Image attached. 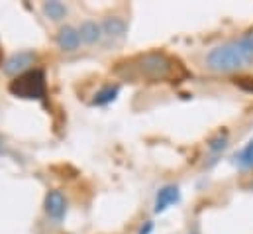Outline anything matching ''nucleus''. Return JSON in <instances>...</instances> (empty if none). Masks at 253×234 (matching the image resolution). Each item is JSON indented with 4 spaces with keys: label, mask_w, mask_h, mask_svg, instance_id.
<instances>
[{
    "label": "nucleus",
    "mask_w": 253,
    "mask_h": 234,
    "mask_svg": "<svg viewBox=\"0 0 253 234\" xmlns=\"http://www.w3.org/2000/svg\"><path fill=\"white\" fill-rule=\"evenodd\" d=\"M38 61V56L30 50H24V52H18V54H12L10 58L2 63V71L4 75L8 77H20L28 71H32V65Z\"/></svg>",
    "instance_id": "nucleus-4"
},
{
    "label": "nucleus",
    "mask_w": 253,
    "mask_h": 234,
    "mask_svg": "<svg viewBox=\"0 0 253 234\" xmlns=\"http://www.w3.org/2000/svg\"><path fill=\"white\" fill-rule=\"evenodd\" d=\"M204 65L212 73H236L248 67L250 61L246 58L244 50L240 48L238 40H234V42L212 48L204 58Z\"/></svg>",
    "instance_id": "nucleus-1"
},
{
    "label": "nucleus",
    "mask_w": 253,
    "mask_h": 234,
    "mask_svg": "<svg viewBox=\"0 0 253 234\" xmlns=\"http://www.w3.org/2000/svg\"><path fill=\"white\" fill-rule=\"evenodd\" d=\"M118 95H120V87H118V85H106V87H102L100 91L94 93L90 105H92V107H106V105L114 103Z\"/></svg>",
    "instance_id": "nucleus-10"
},
{
    "label": "nucleus",
    "mask_w": 253,
    "mask_h": 234,
    "mask_svg": "<svg viewBox=\"0 0 253 234\" xmlns=\"http://www.w3.org/2000/svg\"><path fill=\"white\" fill-rule=\"evenodd\" d=\"M43 209H45V215L55 221V223H61L67 215V199L59 189H53L45 195V201H43Z\"/></svg>",
    "instance_id": "nucleus-5"
},
{
    "label": "nucleus",
    "mask_w": 253,
    "mask_h": 234,
    "mask_svg": "<svg viewBox=\"0 0 253 234\" xmlns=\"http://www.w3.org/2000/svg\"><path fill=\"white\" fill-rule=\"evenodd\" d=\"M153 233V223L151 221H147V223H143L141 225V229H139V233L137 234H151Z\"/></svg>",
    "instance_id": "nucleus-15"
},
{
    "label": "nucleus",
    "mask_w": 253,
    "mask_h": 234,
    "mask_svg": "<svg viewBox=\"0 0 253 234\" xmlns=\"http://www.w3.org/2000/svg\"><path fill=\"white\" fill-rule=\"evenodd\" d=\"M102 36L110 38V40H122L127 32V24L124 18L120 16H108L102 20Z\"/></svg>",
    "instance_id": "nucleus-7"
},
{
    "label": "nucleus",
    "mask_w": 253,
    "mask_h": 234,
    "mask_svg": "<svg viewBox=\"0 0 253 234\" xmlns=\"http://www.w3.org/2000/svg\"><path fill=\"white\" fill-rule=\"evenodd\" d=\"M10 93L20 99H43L45 97V75L42 69H32L10 83Z\"/></svg>",
    "instance_id": "nucleus-3"
},
{
    "label": "nucleus",
    "mask_w": 253,
    "mask_h": 234,
    "mask_svg": "<svg viewBox=\"0 0 253 234\" xmlns=\"http://www.w3.org/2000/svg\"><path fill=\"white\" fill-rule=\"evenodd\" d=\"M226 146H228V132L226 130L218 132L214 138L208 140V152H212V154H220Z\"/></svg>",
    "instance_id": "nucleus-13"
},
{
    "label": "nucleus",
    "mask_w": 253,
    "mask_h": 234,
    "mask_svg": "<svg viewBox=\"0 0 253 234\" xmlns=\"http://www.w3.org/2000/svg\"><path fill=\"white\" fill-rule=\"evenodd\" d=\"M43 14L53 20V22H59L67 16V6L59 0H49V2H43Z\"/></svg>",
    "instance_id": "nucleus-12"
},
{
    "label": "nucleus",
    "mask_w": 253,
    "mask_h": 234,
    "mask_svg": "<svg viewBox=\"0 0 253 234\" xmlns=\"http://www.w3.org/2000/svg\"><path fill=\"white\" fill-rule=\"evenodd\" d=\"M175 69H177V61L163 52H149L145 56H139L133 63L135 77L145 79L149 83L171 79L175 75Z\"/></svg>",
    "instance_id": "nucleus-2"
},
{
    "label": "nucleus",
    "mask_w": 253,
    "mask_h": 234,
    "mask_svg": "<svg viewBox=\"0 0 253 234\" xmlns=\"http://www.w3.org/2000/svg\"><path fill=\"white\" fill-rule=\"evenodd\" d=\"M179 199H181V191H179V187L177 185H165V187H161L159 189V193H157V197H155V207H153V211L159 215V213H165L169 207H173L175 203H179Z\"/></svg>",
    "instance_id": "nucleus-6"
},
{
    "label": "nucleus",
    "mask_w": 253,
    "mask_h": 234,
    "mask_svg": "<svg viewBox=\"0 0 253 234\" xmlns=\"http://www.w3.org/2000/svg\"><path fill=\"white\" fill-rule=\"evenodd\" d=\"M2 152H4V138L0 136V154H2Z\"/></svg>",
    "instance_id": "nucleus-16"
},
{
    "label": "nucleus",
    "mask_w": 253,
    "mask_h": 234,
    "mask_svg": "<svg viewBox=\"0 0 253 234\" xmlns=\"http://www.w3.org/2000/svg\"><path fill=\"white\" fill-rule=\"evenodd\" d=\"M234 160H236V166H238L242 172L253 170V138L234 156Z\"/></svg>",
    "instance_id": "nucleus-11"
},
{
    "label": "nucleus",
    "mask_w": 253,
    "mask_h": 234,
    "mask_svg": "<svg viewBox=\"0 0 253 234\" xmlns=\"http://www.w3.org/2000/svg\"><path fill=\"white\" fill-rule=\"evenodd\" d=\"M79 34H81V42L84 44H96L102 38V26L96 20H84L79 26Z\"/></svg>",
    "instance_id": "nucleus-9"
},
{
    "label": "nucleus",
    "mask_w": 253,
    "mask_h": 234,
    "mask_svg": "<svg viewBox=\"0 0 253 234\" xmlns=\"http://www.w3.org/2000/svg\"><path fill=\"white\" fill-rule=\"evenodd\" d=\"M238 85H240L244 91L253 93V79H240V81H238Z\"/></svg>",
    "instance_id": "nucleus-14"
},
{
    "label": "nucleus",
    "mask_w": 253,
    "mask_h": 234,
    "mask_svg": "<svg viewBox=\"0 0 253 234\" xmlns=\"http://www.w3.org/2000/svg\"><path fill=\"white\" fill-rule=\"evenodd\" d=\"M57 46H59L63 52H75V50H79V46H81L79 28L63 26V28L57 32Z\"/></svg>",
    "instance_id": "nucleus-8"
}]
</instances>
